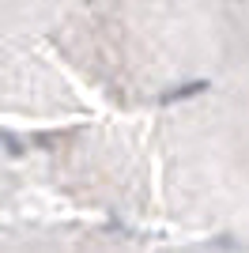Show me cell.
Wrapping results in <instances>:
<instances>
[{
  "label": "cell",
  "instance_id": "obj_2",
  "mask_svg": "<svg viewBox=\"0 0 249 253\" xmlns=\"http://www.w3.org/2000/svg\"><path fill=\"white\" fill-rule=\"evenodd\" d=\"M68 0H0V114L72 117L80 87L57 57Z\"/></svg>",
  "mask_w": 249,
  "mask_h": 253
},
{
  "label": "cell",
  "instance_id": "obj_1",
  "mask_svg": "<svg viewBox=\"0 0 249 253\" xmlns=\"http://www.w3.org/2000/svg\"><path fill=\"white\" fill-rule=\"evenodd\" d=\"M57 57L80 91L147 110L249 68V0H68Z\"/></svg>",
  "mask_w": 249,
  "mask_h": 253
},
{
  "label": "cell",
  "instance_id": "obj_3",
  "mask_svg": "<svg viewBox=\"0 0 249 253\" xmlns=\"http://www.w3.org/2000/svg\"><path fill=\"white\" fill-rule=\"evenodd\" d=\"M0 253H249L223 238L151 223H0Z\"/></svg>",
  "mask_w": 249,
  "mask_h": 253
}]
</instances>
